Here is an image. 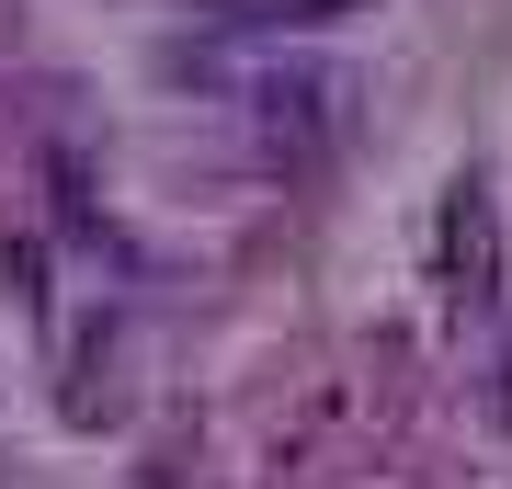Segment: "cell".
I'll use <instances>...</instances> for the list:
<instances>
[{"label": "cell", "mask_w": 512, "mask_h": 489, "mask_svg": "<svg viewBox=\"0 0 512 489\" xmlns=\"http://www.w3.org/2000/svg\"><path fill=\"white\" fill-rule=\"evenodd\" d=\"M251 103H262V126L296 137V148H342V126H353V80L342 69H308V57H285Z\"/></svg>", "instance_id": "6da1fadb"}, {"label": "cell", "mask_w": 512, "mask_h": 489, "mask_svg": "<svg viewBox=\"0 0 512 489\" xmlns=\"http://www.w3.org/2000/svg\"><path fill=\"white\" fill-rule=\"evenodd\" d=\"M137 489H171V478H137Z\"/></svg>", "instance_id": "7a4b0ae2"}]
</instances>
